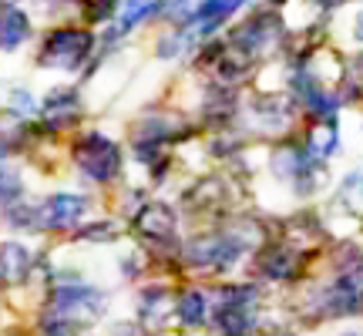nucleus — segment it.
Listing matches in <instances>:
<instances>
[{"instance_id":"9d476101","label":"nucleus","mask_w":363,"mask_h":336,"mask_svg":"<svg viewBox=\"0 0 363 336\" xmlns=\"http://www.w3.org/2000/svg\"><path fill=\"white\" fill-rule=\"evenodd\" d=\"M195 7H199V0H162L158 4V11L165 17H172V21H189L195 13Z\"/></svg>"},{"instance_id":"0eeeda50","label":"nucleus","mask_w":363,"mask_h":336,"mask_svg":"<svg viewBox=\"0 0 363 336\" xmlns=\"http://www.w3.org/2000/svg\"><path fill=\"white\" fill-rule=\"evenodd\" d=\"M172 225H175V222H172V212L162 206H148L142 212V219H138V229H142V233H152V235H169Z\"/></svg>"},{"instance_id":"1a4fd4ad","label":"nucleus","mask_w":363,"mask_h":336,"mask_svg":"<svg viewBox=\"0 0 363 336\" xmlns=\"http://www.w3.org/2000/svg\"><path fill=\"white\" fill-rule=\"evenodd\" d=\"M310 145H313V152H316V155H333V152H337V145H340L337 125H333V121H326L323 128H316L313 131V138H310Z\"/></svg>"},{"instance_id":"f257e3e1","label":"nucleus","mask_w":363,"mask_h":336,"mask_svg":"<svg viewBox=\"0 0 363 336\" xmlns=\"http://www.w3.org/2000/svg\"><path fill=\"white\" fill-rule=\"evenodd\" d=\"M118 148L104 135H84L78 142V165L94 181H108L118 172Z\"/></svg>"},{"instance_id":"9b49d317","label":"nucleus","mask_w":363,"mask_h":336,"mask_svg":"<svg viewBox=\"0 0 363 336\" xmlns=\"http://www.w3.org/2000/svg\"><path fill=\"white\" fill-rule=\"evenodd\" d=\"M353 34H357V40L363 44V11L357 13V27H353Z\"/></svg>"},{"instance_id":"f03ea898","label":"nucleus","mask_w":363,"mask_h":336,"mask_svg":"<svg viewBox=\"0 0 363 336\" xmlns=\"http://www.w3.org/2000/svg\"><path fill=\"white\" fill-rule=\"evenodd\" d=\"M84 54H88V38L81 30H57L48 40L44 61L48 65H61V67H74Z\"/></svg>"},{"instance_id":"7ed1b4c3","label":"nucleus","mask_w":363,"mask_h":336,"mask_svg":"<svg viewBox=\"0 0 363 336\" xmlns=\"http://www.w3.org/2000/svg\"><path fill=\"white\" fill-rule=\"evenodd\" d=\"M84 212V202L78 195H54L48 206H40V215H38V225H48V229H61V225H71L74 219H81Z\"/></svg>"},{"instance_id":"423d86ee","label":"nucleus","mask_w":363,"mask_h":336,"mask_svg":"<svg viewBox=\"0 0 363 336\" xmlns=\"http://www.w3.org/2000/svg\"><path fill=\"white\" fill-rule=\"evenodd\" d=\"M27 266H30V256H27L21 246H0V272H4L11 283H17V279L24 276Z\"/></svg>"},{"instance_id":"39448f33","label":"nucleus","mask_w":363,"mask_h":336,"mask_svg":"<svg viewBox=\"0 0 363 336\" xmlns=\"http://www.w3.org/2000/svg\"><path fill=\"white\" fill-rule=\"evenodd\" d=\"M30 30L27 27V17L24 13H17V11H7V13H0V47H17L21 40H24V34Z\"/></svg>"},{"instance_id":"20e7f679","label":"nucleus","mask_w":363,"mask_h":336,"mask_svg":"<svg viewBox=\"0 0 363 336\" xmlns=\"http://www.w3.org/2000/svg\"><path fill=\"white\" fill-rule=\"evenodd\" d=\"M242 4H246V0H202L189 21L199 24V30H212V27H219L222 21H229Z\"/></svg>"},{"instance_id":"6e6552de","label":"nucleus","mask_w":363,"mask_h":336,"mask_svg":"<svg viewBox=\"0 0 363 336\" xmlns=\"http://www.w3.org/2000/svg\"><path fill=\"white\" fill-rule=\"evenodd\" d=\"M179 316H182V323L199 326L206 320V296L202 293H185L179 303Z\"/></svg>"}]
</instances>
